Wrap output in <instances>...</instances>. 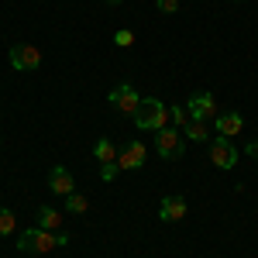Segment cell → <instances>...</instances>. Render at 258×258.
Returning a JSON list of instances; mask_svg holds the SVG:
<instances>
[{
    "instance_id": "cell-5",
    "label": "cell",
    "mask_w": 258,
    "mask_h": 258,
    "mask_svg": "<svg viewBox=\"0 0 258 258\" xmlns=\"http://www.w3.org/2000/svg\"><path fill=\"white\" fill-rule=\"evenodd\" d=\"M7 59H11V69H18V73H31V69H38V66H41V52L35 48V45L21 41V45H11Z\"/></svg>"
},
{
    "instance_id": "cell-13",
    "label": "cell",
    "mask_w": 258,
    "mask_h": 258,
    "mask_svg": "<svg viewBox=\"0 0 258 258\" xmlns=\"http://www.w3.org/2000/svg\"><path fill=\"white\" fill-rule=\"evenodd\" d=\"M38 227H45V231H62V210H55V207H38Z\"/></svg>"
},
{
    "instance_id": "cell-3",
    "label": "cell",
    "mask_w": 258,
    "mask_h": 258,
    "mask_svg": "<svg viewBox=\"0 0 258 258\" xmlns=\"http://www.w3.org/2000/svg\"><path fill=\"white\" fill-rule=\"evenodd\" d=\"M155 152H159V155H162L165 162H176V159H182L186 145H182V135H179V127L165 124L162 131H155Z\"/></svg>"
},
{
    "instance_id": "cell-9",
    "label": "cell",
    "mask_w": 258,
    "mask_h": 258,
    "mask_svg": "<svg viewBox=\"0 0 258 258\" xmlns=\"http://www.w3.org/2000/svg\"><path fill=\"white\" fill-rule=\"evenodd\" d=\"M241 127H244V117H241L238 110H220L217 117H214V131H217L220 138H234V135H241Z\"/></svg>"
},
{
    "instance_id": "cell-15",
    "label": "cell",
    "mask_w": 258,
    "mask_h": 258,
    "mask_svg": "<svg viewBox=\"0 0 258 258\" xmlns=\"http://www.w3.org/2000/svg\"><path fill=\"white\" fill-rule=\"evenodd\" d=\"M189 120H193V117H189V110H186L182 103H172V107H169V124H172V127H179V131H182Z\"/></svg>"
},
{
    "instance_id": "cell-16",
    "label": "cell",
    "mask_w": 258,
    "mask_h": 258,
    "mask_svg": "<svg viewBox=\"0 0 258 258\" xmlns=\"http://www.w3.org/2000/svg\"><path fill=\"white\" fill-rule=\"evenodd\" d=\"M86 210H90V200L83 193H69L66 197V214H86Z\"/></svg>"
},
{
    "instance_id": "cell-10",
    "label": "cell",
    "mask_w": 258,
    "mask_h": 258,
    "mask_svg": "<svg viewBox=\"0 0 258 258\" xmlns=\"http://www.w3.org/2000/svg\"><path fill=\"white\" fill-rule=\"evenodd\" d=\"M186 200L182 197H176V193H169V197H162V203H159V220H165V224H176V220H182L186 217Z\"/></svg>"
},
{
    "instance_id": "cell-7",
    "label": "cell",
    "mask_w": 258,
    "mask_h": 258,
    "mask_svg": "<svg viewBox=\"0 0 258 258\" xmlns=\"http://www.w3.org/2000/svg\"><path fill=\"white\" fill-rule=\"evenodd\" d=\"M110 103H114V110L127 114V117H135V110L141 107V93L131 86V83H120V86L110 90Z\"/></svg>"
},
{
    "instance_id": "cell-4",
    "label": "cell",
    "mask_w": 258,
    "mask_h": 258,
    "mask_svg": "<svg viewBox=\"0 0 258 258\" xmlns=\"http://www.w3.org/2000/svg\"><path fill=\"white\" fill-rule=\"evenodd\" d=\"M207 155L217 169H234L238 165V148L231 145V138H220V135H214L207 141Z\"/></svg>"
},
{
    "instance_id": "cell-17",
    "label": "cell",
    "mask_w": 258,
    "mask_h": 258,
    "mask_svg": "<svg viewBox=\"0 0 258 258\" xmlns=\"http://www.w3.org/2000/svg\"><path fill=\"white\" fill-rule=\"evenodd\" d=\"M14 227H18V217H14L7 207H0V238H11Z\"/></svg>"
},
{
    "instance_id": "cell-1",
    "label": "cell",
    "mask_w": 258,
    "mask_h": 258,
    "mask_svg": "<svg viewBox=\"0 0 258 258\" xmlns=\"http://www.w3.org/2000/svg\"><path fill=\"white\" fill-rule=\"evenodd\" d=\"M135 127L138 131H162L169 124V107L159 97H141V107L135 110Z\"/></svg>"
},
{
    "instance_id": "cell-18",
    "label": "cell",
    "mask_w": 258,
    "mask_h": 258,
    "mask_svg": "<svg viewBox=\"0 0 258 258\" xmlns=\"http://www.w3.org/2000/svg\"><path fill=\"white\" fill-rule=\"evenodd\" d=\"M114 45H117V48H131V45H135V31H127V28L114 31Z\"/></svg>"
},
{
    "instance_id": "cell-14",
    "label": "cell",
    "mask_w": 258,
    "mask_h": 258,
    "mask_svg": "<svg viewBox=\"0 0 258 258\" xmlns=\"http://www.w3.org/2000/svg\"><path fill=\"white\" fill-rule=\"evenodd\" d=\"M182 131H186V138H189V141H210V131H207V120H189V124H186Z\"/></svg>"
},
{
    "instance_id": "cell-2",
    "label": "cell",
    "mask_w": 258,
    "mask_h": 258,
    "mask_svg": "<svg viewBox=\"0 0 258 258\" xmlns=\"http://www.w3.org/2000/svg\"><path fill=\"white\" fill-rule=\"evenodd\" d=\"M18 248L24 255H48V251H55L59 248V231H45V227H28V231H21L18 238Z\"/></svg>"
},
{
    "instance_id": "cell-6",
    "label": "cell",
    "mask_w": 258,
    "mask_h": 258,
    "mask_svg": "<svg viewBox=\"0 0 258 258\" xmlns=\"http://www.w3.org/2000/svg\"><path fill=\"white\" fill-rule=\"evenodd\" d=\"M186 110H189V117H193V120H214L220 114L214 93H207V90H197L193 97L186 100Z\"/></svg>"
},
{
    "instance_id": "cell-22",
    "label": "cell",
    "mask_w": 258,
    "mask_h": 258,
    "mask_svg": "<svg viewBox=\"0 0 258 258\" xmlns=\"http://www.w3.org/2000/svg\"><path fill=\"white\" fill-rule=\"evenodd\" d=\"M103 4H110V7H117V4H124V0H103Z\"/></svg>"
},
{
    "instance_id": "cell-20",
    "label": "cell",
    "mask_w": 258,
    "mask_h": 258,
    "mask_svg": "<svg viewBox=\"0 0 258 258\" xmlns=\"http://www.w3.org/2000/svg\"><path fill=\"white\" fill-rule=\"evenodd\" d=\"M155 7H159L162 14H176V11H179V0H155Z\"/></svg>"
},
{
    "instance_id": "cell-11",
    "label": "cell",
    "mask_w": 258,
    "mask_h": 258,
    "mask_svg": "<svg viewBox=\"0 0 258 258\" xmlns=\"http://www.w3.org/2000/svg\"><path fill=\"white\" fill-rule=\"evenodd\" d=\"M48 189H52L55 197H69V193H76L73 172H66V165H55V169H52V176H48Z\"/></svg>"
},
{
    "instance_id": "cell-21",
    "label": "cell",
    "mask_w": 258,
    "mask_h": 258,
    "mask_svg": "<svg viewBox=\"0 0 258 258\" xmlns=\"http://www.w3.org/2000/svg\"><path fill=\"white\" fill-rule=\"evenodd\" d=\"M244 152H248V155H251V159L258 162V138H251V141H248V145H244Z\"/></svg>"
},
{
    "instance_id": "cell-12",
    "label": "cell",
    "mask_w": 258,
    "mask_h": 258,
    "mask_svg": "<svg viewBox=\"0 0 258 258\" xmlns=\"http://www.w3.org/2000/svg\"><path fill=\"white\" fill-rule=\"evenodd\" d=\"M93 159H97L100 165H114V162H117V145L110 138H100L97 145H93Z\"/></svg>"
},
{
    "instance_id": "cell-23",
    "label": "cell",
    "mask_w": 258,
    "mask_h": 258,
    "mask_svg": "<svg viewBox=\"0 0 258 258\" xmlns=\"http://www.w3.org/2000/svg\"><path fill=\"white\" fill-rule=\"evenodd\" d=\"M0 145H4V141H0Z\"/></svg>"
},
{
    "instance_id": "cell-19",
    "label": "cell",
    "mask_w": 258,
    "mask_h": 258,
    "mask_svg": "<svg viewBox=\"0 0 258 258\" xmlns=\"http://www.w3.org/2000/svg\"><path fill=\"white\" fill-rule=\"evenodd\" d=\"M117 162H114V165H100V179H103V182H110V179H117Z\"/></svg>"
},
{
    "instance_id": "cell-8",
    "label": "cell",
    "mask_w": 258,
    "mask_h": 258,
    "mask_svg": "<svg viewBox=\"0 0 258 258\" xmlns=\"http://www.w3.org/2000/svg\"><path fill=\"white\" fill-rule=\"evenodd\" d=\"M145 159H148V148H145L138 138H131L117 152V169H120V172H135V169H141V165H145Z\"/></svg>"
}]
</instances>
